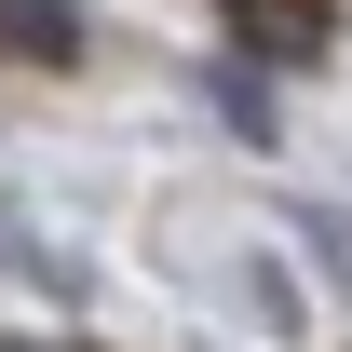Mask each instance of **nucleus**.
Masks as SVG:
<instances>
[{
	"label": "nucleus",
	"instance_id": "nucleus-1",
	"mask_svg": "<svg viewBox=\"0 0 352 352\" xmlns=\"http://www.w3.org/2000/svg\"><path fill=\"white\" fill-rule=\"evenodd\" d=\"M230 14H258L271 54H311V41H325V0H230Z\"/></svg>",
	"mask_w": 352,
	"mask_h": 352
},
{
	"label": "nucleus",
	"instance_id": "nucleus-2",
	"mask_svg": "<svg viewBox=\"0 0 352 352\" xmlns=\"http://www.w3.org/2000/svg\"><path fill=\"white\" fill-rule=\"evenodd\" d=\"M0 28H14V41H41V54H68V41H82V28H68V14H54V0H14V14H0Z\"/></svg>",
	"mask_w": 352,
	"mask_h": 352
},
{
	"label": "nucleus",
	"instance_id": "nucleus-3",
	"mask_svg": "<svg viewBox=\"0 0 352 352\" xmlns=\"http://www.w3.org/2000/svg\"><path fill=\"white\" fill-rule=\"evenodd\" d=\"M311 258H325V271L352 285V217H311Z\"/></svg>",
	"mask_w": 352,
	"mask_h": 352
}]
</instances>
